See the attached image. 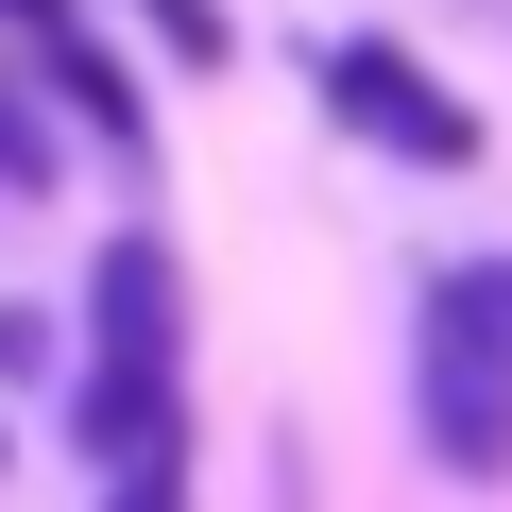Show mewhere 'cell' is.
Instances as JSON below:
<instances>
[{
    "label": "cell",
    "mask_w": 512,
    "mask_h": 512,
    "mask_svg": "<svg viewBox=\"0 0 512 512\" xmlns=\"http://www.w3.org/2000/svg\"><path fill=\"white\" fill-rule=\"evenodd\" d=\"M137 18H154L171 69H222V0H137Z\"/></svg>",
    "instance_id": "obj_5"
},
{
    "label": "cell",
    "mask_w": 512,
    "mask_h": 512,
    "mask_svg": "<svg viewBox=\"0 0 512 512\" xmlns=\"http://www.w3.org/2000/svg\"><path fill=\"white\" fill-rule=\"evenodd\" d=\"M325 120H342L359 154H393V171H478V103H461L427 52H393V35H342V52H325Z\"/></svg>",
    "instance_id": "obj_3"
},
{
    "label": "cell",
    "mask_w": 512,
    "mask_h": 512,
    "mask_svg": "<svg viewBox=\"0 0 512 512\" xmlns=\"http://www.w3.org/2000/svg\"><path fill=\"white\" fill-rule=\"evenodd\" d=\"M120 512H188V461L154 444V461H120Z\"/></svg>",
    "instance_id": "obj_7"
},
{
    "label": "cell",
    "mask_w": 512,
    "mask_h": 512,
    "mask_svg": "<svg viewBox=\"0 0 512 512\" xmlns=\"http://www.w3.org/2000/svg\"><path fill=\"white\" fill-rule=\"evenodd\" d=\"M478 18H495V35H512V0H478Z\"/></svg>",
    "instance_id": "obj_9"
},
{
    "label": "cell",
    "mask_w": 512,
    "mask_h": 512,
    "mask_svg": "<svg viewBox=\"0 0 512 512\" xmlns=\"http://www.w3.org/2000/svg\"><path fill=\"white\" fill-rule=\"evenodd\" d=\"M0 188H52V137H35V103L0 86Z\"/></svg>",
    "instance_id": "obj_6"
},
{
    "label": "cell",
    "mask_w": 512,
    "mask_h": 512,
    "mask_svg": "<svg viewBox=\"0 0 512 512\" xmlns=\"http://www.w3.org/2000/svg\"><path fill=\"white\" fill-rule=\"evenodd\" d=\"M171 393H188V308H171V239H103L86 274V393H69V444L120 478L171 444Z\"/></svg>",
    "instance_id": "obj_2"
},
{
    "label": "cell",
    "mask_w": 512,
    "mask_h": 512,
    "mask_svg": "<svg viewBox=\"0 0 512 512\" xmlns=\"http://www.w3.org/2000/svg\"><path fill=\"white\" fill-rule=\"evenodd\" d=\"M410 444L461 495L512 478V239L495 256H444L427 308H410Z\"/></svg>",
    "instance_id": "obj_1"
},
{
    "label": "cell",
    "mask_w": 512,
    "mask_h": 512,
    "mask_svg": "<svg viewBox=\"0 0 512 512\" xmlns=\"http://www.w3.org/2000/svg\"><path fill=\"white\" fill-rule=\"evenodd\" d=\"M0 35H69V0H0Z\"/></svg>",
    "instance_id": "obj_8"
},
{
    "label": "cell",
    "mask_w": 512,
    "mask_h": 512,
    "mask_svg": "<svg viewBox=\"0 0 512 512\" xmlns=\"http://www.w3.org/2000/svg\"><path fill=\"white\" fill-rule=\"evenodd\" d=\"M35 69H52V86H69V120H86V137H103V154H137V86H120V69H103V52H86V35H35Z\"/></svg>",
    "instance_id": "obj_4"
}]
</instances>
